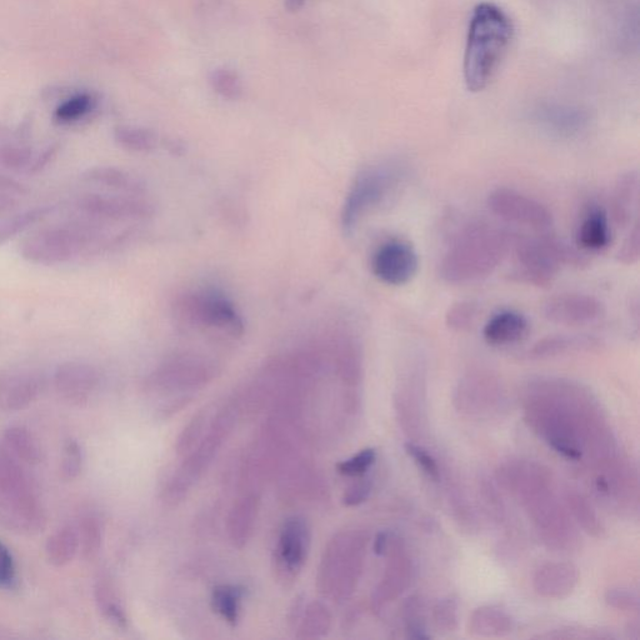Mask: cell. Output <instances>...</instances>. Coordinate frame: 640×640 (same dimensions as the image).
Listing matches in <instances>:
<instances>
[{
	"label": "cell",
	"instance_id": "obj_1",
	"mask_svg": "<svg viewBox=\"0 0 640 640\" xmlns=\"http://www.w3.org/2000/svg\"><path fill=\"white\" fill-rule=\"evenodd\" d=\"M128 234L113 225L68 212L63 222L29 235L22 245V255L35 264H63L102 253Z\"/></svg>",
	"mask_w": 640,
	"mask_h": 640
},
{
	"label": "cell",
	"instance_id": "obj_2",
	"mask_svg": "<svg viewBox=\"0 0 640 640\" xmlns=\"http://www.w3.org/2000/svg\"><path fill=\"white\" fill-rule=\"evenodd\" d=\"M513 239L512 234L492 224L465 225L440 259V278L449 284H467L489 277L507 257Z\"/></svg>",
	"mask_w": 640,
	"mask_h": 640
},
{
	"label": "cell",
	"instance_id": "obj_3",
	"mask_svg": "<svg viewBox=\"0 0 640 640\" xmlns=\"http://www.w3.org/2000/svg\"><path fill=\"white\" fill-rule=\"evenodd\" d=\"M514 24L497 4L479 3L470 17L464 53V82L469 92H482L497 73L512 43Z\"/></svg>",
	"mask_w": 640,
	"mask_h": 640
},
{
	"label": "cell",
	"instance_id": "obj_4",
	"mask_svg": "<svg viewBox=\"0 0 640 640\" xmlns=\"http://www.w3.org/2000/svg\"><path fill=\"white\" fill-rule=\"evenodd\" d=\"M0 527L22 535L37 534L45 527L37 489L4 444H0Z\"/></svg>",
	"mask_w": 640,
	"mask_h": 640
},
{
	"label": "cell",
	"instance_id": "obj_5",
	"mask_svg": "<svg viewBox=\"0 0 640 640\" xmlns=\"http://www.w3.org/2000/svg\"><path fill=\"white\" fill-rule=\"evenodd\" d=\"M512 247L517 258L514 277L535 287H549L563 267L588 264L587 254L582 250L547 233L539 237H514Z\"/></svg>",
	"mask_w": 640,
	"mask_h": 640
},
{
	"label": "cell",
	"instance_id": "obj_6",
	"mask_svg": "<svg viewBox=\"0 0 640 640\" xmlns=\"http://www.w3.org/2000/svg\"><path fill=\"white\" fill-rule=\"evenodd\" d=\"M407 177V167L399 160H387L365 168L355 178L343 209V225L353 230L364 217L382 205Z\"/></svg>",
	"mask_w": 640,
	"mask_h": 640
},
{
	"label": "cell",
	"instance_id": "obj_7",
	"mask_svg": "<svg viewBox=\"0 0 640 640\" xmlns=\"http://www.w3.org/2000/svg\"><path fill=\"white\" fill-rule=\"evenodd\" d=\"M367 539L359 533L339 534L329 544L320 567L319 587L334 598H347L353 592L362 569Z\"/></svg>",
	"mask_w": 640,
	"mask_h": 640
},
{
	"label": "cell",
	"instance_id": "obj_8",
	"mask_svg": "<svg viewBox=\"0 0 640 640\" xmlns=\"http://www.w3.org/2000/svg\"><path fill=\"white\" fill-rule=\"evenodd\" d=\"M180 317L193 327L229 335L242 333L243 323L229 300L214 292L188 295L178 304Z\"/></svg>",
	"mask_w": 640,
	"mask_h": 640
},
{
	"label": "cell",
	"instance_id": "obj_9",
	"mask_svg": "<svg viewBox=\"0 0 640 640\" xmlns=\"http://www.w3.org/2000/svg\"><path fill=\"white\" fill-rule=\"evenodd\" d=\"M490 212L504 222L522 225L539 233L552 229L554 219L548 207L529 195L507 187L492 190L487 198Z\"/></svg>",
	"mask_w": 640,
	"mask_h": 640
},
{
	"label": "cell",
	"instance_id": "obj_10",
	"mask_svg": "<svg viewBox=\"0 0 640 640\" xmlns=\"http://www.w3.org/2000/svg\"><path fill=\"white\" fill-rule=\"evenodd\" d=\"M310 544V530L305 519L294 517L284 523L274 550L275 578L283 587H290L302 572Z\"/></svg>",
	"mask_w": 640,
	"mask_h": 640
},
{
	"label": "cell",
	"instance_id": "obj_11",
	"mask_svg": "<svg viewBox=\"0 0 640 640\" xmlns=\"http://www.w3.org/2000/svg\"><path fill=\"white\" fill-rule=\"evenodd\" d=\"M418 270V252L407 240L389 239L373 253L372 272L384 284L402 287L412 282Z\"/></svg>",
	"mask_w": 640,
	"mask_h": 640
},
{
	"label": "cell",
	"instance_id": "obj_12",
	"mask_svg": "<svg viewBox=\"0 0 640 640\" xmlns=\"http://www.w3.org/2000/svg\"><path fill=\"white\" fill-rule=\"evenodd\" d=\"M605 307L594 295L563 293L550 298L544 305V317L550 323L565 327H583L602 319Z\"/></svg>",
	"mask_w": 640,
	"mask_h": 640
},
{
	"label": "cell",
	"instance_id": "obj_13",
	"mask_svg": "<svg viewBox=\"0 0 640 640\" xmlns=\"http://www.w3.org/2000/svg\"><path fill=\"white\" fill-rule=\"evenodd\" d=\"M98 383L97 370L85 363H64L54 373L55 390L60 397L74 405L88 403Z\"/></svg>",
	"mask_w": 640,
	"mask_h": 640
},
{
	"label": "cell",
	"instance_id": "obj_14",
	"mask_svg": "<svg viewBox=\"0 0 640 640\" xmlns=\"http://www.w3.org/2000/svg\"><path fill=\"white\" fill-rule=\"evenodd\" d=\"M43 380L30 370L0 372V412L29 407L42 392Z\"/></svg>",
	"mask_w": 640,
	"mask_h": 640
},
{
	"label": "cell",
	"instance_id": "obj_15",
	"mask_svg": "<svg viewBox=\"0 0 640 640\" xmlns=\"http://www.w3.org/2000/svg\"><path fill=\"white\" fill-rule=\"evenodd\" d=\"M535 123L553 137L570 139L585 132L589 114L573 105L545 104L535 110Z\"/></svg>",
	"mask_w": 640,
	"mask_h": 640
},
{
	"label": "cell",
	"instance_id": "obj_16",
	"mask_svg": "<svg viewBox=\"0 0 640 640\" xmlns=\"http://www.w3.org/2000/svg\"><path fill=\"white\" fill-rule=\"evenodd\" d=\"M502 402V387L494 375L472 372L459 380L455 403L465 412L479 413L480 409Z\"/></svg>",
	"mask_w": 640,
	"mask_h": 640
},
{
	"label": "cell",
	"instance_id": "obj_17",
	"mask_svg": "<svg viewBox=\"0 0 640 640\" xmlns=\"http://www.w3.org/2000/svg\"><path fill=\"white\" fill-rule=\"evenodd\" d=\"M530 332V323L523 313L514 309L499 310L484 324L483 338L493 347H507L523 342Z\"/></svg>",
	"mask_w": 640,
	"mask_h": 640
},
{
	"label": "cell",
	"instance_id": "obj_18",
	"mask_svg": "<svg viewBox=\"0 0 640 640\" xmlns=\"http://www.w3.org/2000/svg\"><path fill=\"white\" fill-rule=\"evenodd\" d=\"M612 242V228L607 210L593 204L580 218L575 244L584 253H598L607 249Z\"/></svg>",
	"mask_w": 640,
	"mask_h": 640
},
{
	"label": "cell",
	"instance_id": "obj_19",
	"mask_svg": "<svg viewBox=\"0 0 640 640\" xmlns=\"http://www.w3.org/2000/svg\"><path fill=\"white\" fill-rule=\"evenodd\" d=\"M578 582V569L573 564L563 562L543 564L533 579L535 592L542 597L553 599L568 597Z\"/></svg>",
	"mask_w": 640,
	"mask_h": 640
},
{
	"label": "cell",
	"instance_id": "obj_20",
	"mask_svg": "<svg viewBox=\"0 0 640 640\" xmlns=\"http://www.w3.org/2000/svg\"><path fill=\"white\" fill-rule=\"evenodd\" d=\"M600 340L588 334H559L538 340L527 352L529 359H549L562 355L592 352Z\"/></svg>",
	"mask_w": 640,
	"mask_h": 640
},
{
	"label": "cell",
	"instance_id": "obj_21",
	"mask_svg": "<svg viewBox=\"0 0 640 640\" xmlns=\"http://www.w3.org/2000/svg\"><path fill=\"white\" fill-rule=\"evenodd\" d=\"M639 185L637 170H629V172L620 175L617 184H615L612 198L613 217L615 223L622 225V227H629V224H633V219L638 218Z\"/></svg>",
	"mask_w": 640,
	"mask_h": 640
},
{
	"label": "cell",
	"instance_id": "obj_22",
	"mask_svg": "<svg viewBox=\"0 0 640 640\" xmlns=\"http://www.w3.org/2000/svg\"><path fill=\"white\" fill-rule=\"evenodd\" d=\"M209 377V370L197 359L182 358L164 365L154 374L153 384L158 387H193L202 384Z\"/></svg>",
	"mask_w": 640,
	"mask_h": 640
},
{
	"label": "cell",
	"instance_id": "obj_23",
	"mask_svg": "<svg viewBox=\"0 0 640 640\" xmlns=\"http://www.w3.org/2000/svg\"><path fill=\"white\" fill-rule=\"evenodd\" d=\"M37 157L32 148L25 143L24 135L0 129V167L33 173Z\"/></svg>",
	"mask_w": 640,
	"mask_h": 640
},
{
	"label": "cell",
	"instance_id": "obj_24",
	"mask_svg": "<svg viewBox=\"0 0 640 640\" xmlns=\"http://www.w3.org/2000/svg\"><path fill=\"white\" fill-rule=\"evenodd\" d=\"M400 549L390 560L383 582L379 584L377 589L374 604H377L378 607H382L384 603L390 602V600L397 597L409 583L412 565H410L409 559L405 557L404 553L400 552Z\"/></svg>",
	"mask_w": 640,
	"mask_h": 640
},
{
	"label": "cell",
	"instance_id": "obj_25",
	"mask_svg": "<svg viewBox=\"0 0 640 640\" xmlns=\"http://www.w3.org/2000/svg\"><path fill=\"white\" fill-rule=\"evenodd\" d=\"M513 628V618L500 608H478L469 618V632L479 637H504Z\"/></svg>",
	"mask_w": 640,
	"mask_h": 640
},
{
	"label": "cell",
	"instance_id": "obj_26",
	"mask_svg": "<svg viewBox=\"0 0 640 640\" xmlns=\"http://www.w3.org/2000/svg\"><path fill=\"white\" fill-rule=\"evenodd\" d=\"M80 550L79 534L74 525H64L55 530L45 544V554L54 567H65L72 563Z\"/></svg>",
	"mask_w": 640,
	"mask_h": 640
},
{
	"label": "cell",
	"instance_id": "obj_27",
	"mask_svg": "<svg viewBox=\"0 0 640 640\" xmlns=\"http://www.w3.org/2000/svg\"><path fill=\"white\" fill-rule=\"evenodd\" d=\"M94 598L99 612L108 622L117 625L118 628L127 627V613L120 602L117 589L108 577H100L97 580L94 587Z\"/></svg>",
	"mask_w": 640,
	"mask_h": 640
},
{
	"label": "cell",
	"instance_id": "obj_28",
	"mask_svg": "<svg viewBox=\"0 0 640 640\" xmlns=\"http://www.w3.org/2000/svg\"><path fill=\"white\" fill-rule=\"evenodd\" d=\"M4 445L19 462L37 464L42 458L37 438L29 429L14 425L5 430Z\"/></svg>",
	"mask_w": 640,
	"mask_h": 640
},
{
	"label": "cell",
	"instance_id": "obj_29",
	"mask_svg": "<svg viewBox=\"0 0 640 640\" xmlns=\"http://www.w3.org/2000/svg\"><path fill=\"white\" fill-rule=\"evenodd\" d=\"M243 593V588L238 587V585H219V587L214 588L212 594L213 609L225 622L232 625L238 623Z\"/></svg>",
	"mask_w": 640,
	"mask_h": 640
},
{
	"label": "cell",
	"instance_id": "obj_30",
	"mask_svg": "<svg viewBox=\"0 0 640 640\" xmlns=\"http://www.w3.org/2000/svg\"><path fill=\"white\" fill-rule=\"evenodd\" d=\"M80 550L83 557L92 560L100 552L103 543V525L95 515H84L77 527Z\"/></svg>",
	"mask_w": 640,
	"mask_h": 640
},
{
	"label": "cell",
	"instance_id": "obj_31",
	"mask_svg": "<svg viewBox=\"0 0 640 640\" xmlns=\"http://www.w3.org/2000/svg\"><path fill=\"white\" fill-rule=\"evenodd\" d=\"M254 510H257V499L250 497L240 503L237 508L233 510L232 518H230V534L234 544L238 547L247 542L248 533L252 529Z\"/></svg>",
	"mask_w": 640,
	"mask_h": 640
},
{
	"label": "cell",
	"instance_id": "obj_32",
	"mask_svg": "<svg viewBox=\"0 0 640 640\" xmlns=\"http://www.w3.org/2000/svg\"><path fill=\"white\" fill-rule=\"evenodd\" d=\"M52 209L53 208H38L0 218V244L14 237V235L22 233L24 229H27L30 225L37 222V220L45 217L49 212H52Z\"/></svg>",
	"mask_w": 640,
	"mask_h": 640
},
{
	"label": "cell",
	"instance_id": "obj_33",
	"mask_svg": "<svg viewBox=\"0 0 640 640\" xmlns=\"http://www.w3.org/2000/svg\"><path fill=\"white\" fill-rule=\"evenodd\" d=\"M95 102L92 95L82 93L65 100L55 109L54 118L58 123L70 124L87 117L92 112Z\"/></svg>",
	"mask_w": 640,
	"mask_h": 640
},
{
	"label": "cell",
	"instance_id": "obj_34",
	"mask_svg": "<svg viewBox=\"0 0 640 640\" xmlns=\"http://www.w3.org/2000/svg\"><path fill=\"white\" fill-rule=\"evenodd\" d=\"M210 85L223 98L239 99L243 92L242 80L239 75L228 68H217L210 73Z\"/></svg>",
	"mask_w": 640,
	"mask_h": 640
},
{
	"label": "cell",
	"instance_id": "obj_35",
	"mask_svg": "<svg viewBox=\"0 0 640 640\" xmlns=\"http://www.w3.org/2000/svg\"><path fill=\"white\" fill-rule=\"evenodd\" d=\"M329 625L330 617L327 609H325L323 605H320L319 603L312 604L307 609V614H305L302 628H300V632H302V634H300L299 637H320V635L327 633Z\"/></svg>",
	"mask_w": 640,
	"mask_h": 640
},
{
	"label": "cell",
	"instance_id": "obj_36",
	"mask_svg": "<svg viewBox=\"0 0 640 640\" xmlns=\"http://www.w3.org/2000/svg\"><path fill=\"white\" fill-rule=\"evenodd\" d=\"M115 139L123 147L132 150L152 149L155 135L147 129L137 127H119L115 130Z\"/></svg>",
	"mask_w": 640,
	"mask_h": 640
},
{
	"label": "cell",
	"instance_id": "obj_37",
	"mask_svg": "<svg viewBox=\"0 0 640 640\" xmlns=\"http://www.w3.org/2000/svg\"><path fill=\"white\" fill-rule=\"evenodd\" d=\"M433 622L438 632H454L458 627V603L453 598L439 600L433 608Z\"/></svg>",
	"mask_w": 640,
	"mask_h": 640
},
{
	"label": "cell",
	"instance_id": "obj_38",
	"mask_svg": "<svg viewBox=\"0 0 640 640\" xmlns=\"http://www.w3.org/2000/svg\"><path fill=\"white\" fill-rule=\"evenodd\" d=\"M568 502L575 518L578 519V522L582 524V527L587 530L588 533L594 535L602 533V525H600L597 515H595L594 510L588 504L587 499H584L582 495L572 493L569 494Z\"/></svg>",
	"mask_w": 640,
	"mask_h": 640
},
{
	"label": "cell",
	"instance_id": "obj_39",
	"mask_svg": "<svg viewBox=\"0 0 640 640\" xmlns=\"http://www.w3.org/2000/svg\"><path fill=\"white\" fill-rule=\"evenodd\" d=\"M477 317V305L473 302H458L449 307L445 314V323L448 328L462 332V330L472 327L474 319Z\"/></svg>",
	"mask_w": 640,
	"mask_h": 640
},
{
	"label": "cell",
	"instance_id": "obj_40",
	"mask_svg": "<svg viewBox=\"0 0 640 640\" xmlns=\"http://www.w3.org/2000/svg\"><path fill=\"white\" fill-rule=\"evenodd\" d=\"M83 463L84 454L82 447H80L77 440H68L64 447L62 465H60L63 478L65 480L77 479L79 474L82 473Z\"/></svg>",
	"mask_w": 640,
	"mask_h": 640
},
{
	"label": "cell",
	"instance_id": "obj_41",
	"mask_svg": "<svg viewBox=\"0 0 640 640\" xmlns=\"http://www.w3.org/2000/svg\"><path fill=\"white\" fill-rule=\"evenodd\" d=\"M377 458V453L374 449H364L362 452L354 455V457L344 460V462L337 465L338 472L345 475V477H360L368 472V469L372 467Z\"/></svg>",
	"mask_w": 640,
	"mask_h": 640
},
{
	"label": "cell",
	"instance_id": "obj_42",
	"mask_svg": "<svg viewBox=\"0 0 640 640\" xmlns=\"http://www.w3.org/2000/svg\"><path fill=\"white\" fill-rule=\"evenodd\" d=\"M605 602L610 607L625 612H637L639 609V595L635 590L627 588H612L605 593Z\"/></svg>",
	"mask_w": 640,
	"mask_h": 640
},
{
	"label": "cell",
	"instance_id": "obj_43",
	"mask_svg": "<svg viewBox=\"0 0 640 640\" xmlns=\"http://www.w3.org/2000/svg\"><path fill=\"white\" fill-rule=\"evenodd\" d=\"M640 258V225L639 219L633 223L632 229L625 238L622 247L617 254L619 263L624 265H633L639 262Z\"/></svg>",
	"mask_w": 640,
	"mask_h": 640
},
{
	"label": "cell",
	"instance_id": "obj_44",
	"mask_svg": "<svg viewBox=\"0 0 640 640\" xmlns=\"http://www.w3.org/2000/svg\"><path fill=\"white\" fill-rule=\"evenodd\" d=\"M405 452L414 459V462L422 468L423 472L428 475L429 478L438 480L440 477V470L435 459L430 455L427 450L418 447L413 443L405 444Z\"/></svg>",
	"mask_w": 640,
	"mask_h": 640
},
{
	"label": "cell",
	"instance_id": "obj_45",
	"mask_svg": "<svg viewBox=\"0 0 640 640\" xmlns=\"http://www.w3.org/2000/svg\"><path fill=\"white\" fill-rule=\"evenodd\" d=\"M15 583V563L12 553L0 542V587L12 588Z\"/></svg>",
	"mask_w": 640,
	"mask_h": 640
},
{
	"label": "cell",
	"instance_id": "obj_46",
	"mask_svg": "<svg viewBox=\"0 0 640 640\" xmlns=\"http://www.w3.org/2000/svg\"><path fill=\"white\" fill-rule=\"evenodd\" d=\"M370 492H372V483H370L368 479L360 480V482L355 483L345 492L343 503L348 505V507L362 504L368 499Z\"/></svg>",
	"mask_w": 640,
	"mask_h": 640
},
{
	"label": "cell",
	"instance_id": "obj_47",
	"mask_svg": "<svg viewBox=\"0 0 640 640\" xmlns=\"http://www.w3.org/2000/svg\"><path fill=\"white\" fill-rule=\"evenodd\" d=\"M203 420V415L199 414L192 420V423L184 429V433L178 444L179 453L187 452V450L192 447L195 440L199 438L200 432H202L203 428Z\"/></svg>",
	"mask_w": 640,
	"mask_h": 640
},
{
	"label": "cell",
	"instance_id": "obj_48",
	"mask_svg": "<svg viewBox=\"0 0 640 640\" xmlns=\"http://www.w3.org/2000/svg\"><path fill=\"white\" fill-rule=\"evenodd\" d=\"M389 547V535L387 533H378L374 540V552L378 555H383L387 552Z\"/></svg>",
	"mask_w": 640,
	"mask_h": 640
},
{
	"label": "cell",
	"instance_id": "obj_49",
	"mask_svg": "<svg viewBox=\"0 0 640 640\" xmlns=\"http://www.w3.org/2000/svg\"><path fill=\"white\" fill-rule=\"evenodd\" d=\"M305 2H307V0H285V8H287L289 12H298L299 9H302Z\"/></svg>",
	"mask_w": 640,
	"mask_h": 640
}]
</instances>
